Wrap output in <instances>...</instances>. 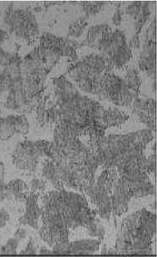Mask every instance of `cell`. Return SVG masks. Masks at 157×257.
<instances>
[{
  "mask_svg": "<svg viewBox=\"0 0 157 257\" xmlns=\"http://www.w3.org/2000/svg\"><path fill=\"white\" fill-rule=\"evenodd\" d=\"M39 236L52 249L53 254H68L71 230L86 229L92 236L102 240L105 230L91 209L84 196L62 189H54L41 198Z\"/></svg>",
  "mask_w": 157,
  "mask_h": 257,
  "instance_id": "cell-1",
  "label": "cell"
},
{
  "mask_svg": "<svg viewBox=\"0 0 157 257\" xmlns=\"http://www.w3.org/2000/svg\"><path fill=\"white\" fill-rule=\"evenodd\" d=\"M55 101L61 114V119L85 128L93 125L103 127L105 108L97 100L83 95L64 76L52 82Z\"/></svg>",
  "mask_w": 157,
  "mask_h": 257,
  "instance_id": "cell-2",
  "label": "cell"
},
{
  "mask_svg": "<svg viewBox=\"0 0 157 257\" xmlns=\"http://www.w3.org/2000/svg\"><path fill=\"white\" fill-rule=\"evenodd\" d=\"M155 233V213L145 208L137 210L122 221L115 251L117 255H150Z\"/></svg>",
  "mask_w": 157,
  "mask_h": 257,
  "instance_id": "cell-3",
  "label": "cell"
},
{
  "mask_svg": "<svg viewBox=\"0 0 157 257\" xmlns=\"http://www.w3.org/2000/svg\"><path fill=\"white\" fill-rule=\"evenodd\" d=\"M153 138L152 131L147 128L126 135L104 136L89 147L95 155L98 167L105 169L113 168L129 150L140 145L147 146Z\"/></svg>",
  "mask_w": 157,
  "mask_h": 257,
  "instance_id": "cell-4",
  "label": "cell"
},
{
  "mask_svg": "<svg viewBox=\"0 0 157 257\" xmlns=\"http://www.w3.org/2000/svg\"><path fill=\"white\" fill-rule=\"evenodd\" d=\"M107 72L104 58L101 54H90L72 65L68 75L77 89L84 92L95 95L98 84Z\"/></svg>",
  "mask_w": 157,
  "mask_h": 257,
  "instance_id": "cell-5",
  "label": "cell"
},
{
  "mask_svg": "<svg viewBox=\"0 0 157 257\" xmlns=\"http://www.w3.org/2000/svg\"><path fill=\"white\" fill-rule=\"evenodd\" d=\"M4 24L10 36L27 45L39 40V25L35 15L29 10L10 9L4 16Z\"/></svg>",
  "mask_w": 157,
  "mask_h": 257,
  "instance_id": "cell-6",
  "label": "cell"
},
{
  "mask_svg": "<svg viewBox=\"0 0 157 257\" xmlns=\"http://www.w3.org/2000/svg\"><path fill=\"white\" fill-rule=\"evenodd\" d=\"M95 95L117 107H131L138 98L139 92L134 91L123 77L106 72L98 84Z\"/></svg>",
  "mask_w": 157,
  "mask_h": 257,
  "instance_id": "cell-7",
  "label": "cell"
},
{
  "mask_svg": "<svg viewBox=\"0 0 157 257\" xmlns=\"http://www.w3.org/2000/svg\"><path fill=\"white\" fill-rule=\"evenodd\" d=\"M99 51L104 58L107 72L123 68L132 57L126 35L120 29L111 30L105 37Z\"/></svg>",
  "mask_w": 157,
  "mask_h": 257,
  "instance_id": "cell-8",
  "label": "cell"
},
{
  "mask_svg": "<svg viewBox=\"0 0 157 257\" xmlns=\"http://www.w3.org/2000/svg\"><path fill=\"white\" fill-rule=\"evenodd\" d=\"M52 142L24 141L19 142L12 155V162L17 169L34 174L43 159L49 157Z\"/></svg>",
  "mask_w": 157,
  "mask_h": 257,
  "instance_id": "cell-9",
  "label": "cell"
},
{
  "mask_svg": "<svg viewBox=\"0 0 157 257\" xmlns=\"http://www.w3.org/2000/svg\"><path fill=\"white\" fill-rule=\"evenodd\" d=\"M117 176L114 168L105 169L98 180L84 191L103 219L109 220L112 215V189Z\"/></svg>",
  "mask_w": 157,
  "mask_h": 257,
  "instance_id": "cell-10",
  "label": "cell"
},
{
  "mask_svg": "<svg viewBox=\"0 0 157 257\" xmlns=\"http://www.w3.org/2000/svg\"><path fill=\"white\" fill-rule=\"evenodd\" d=\"M43 175L55 189L71 188L69 169L63 160L46 158L43 163Z\"/></svg>",
  "mask_w": 157,
  "mask_h": 257,
  "instance_id": "cell-11",
  "label": "cell"
},
{
  "mask_svg": "<svg viewBox=\"0 0 157 257\" xmlns=\"http://www.w3.org/2000/svg\"><path fill=\"white\" fill-rule=\"evenodd\" d=\"M135 198L131 184L123 177L117 174L112 185V214L121 216L126 212L128 205Z\"/></svg>",
  "mask_w": 157,
  "mask_h": 257,
  "instance_id": "cell-12",
  "label": "cell"
},
{
  "mask_svg": "<svg viewBox=\"0 0 157 257\" xmlns=\"http://www.w3.org/2000/svg\"><path fill=\"white\" fill-rule=\"evenodd\" d=\"M29 128V119L25 114H10L0 118V140L8 141L17 134L25 136Z\"/></svg>",
  "mask_w": 157,
  "mask_h": 257,
  "instance_id": "cell-13",
  "label": "cell"
},
{
  "mask_svg": "<svg viewBox=\"0 0 157 257\" xmlns=\"http://www.w3.org/2000/svg\"><path fill=\"white\" fill-rule=\"evenodd\" d=\"M139 121L150 131H156V101L154 99L137 98L131 106Z\"/></svg>",
  "mask_w": 157,
  "mask_h": 257,
  "instance_id": "cell-14",
  "label": "cell"
},
{
  "mask_svg": "<svg viewBox=\"0 0 157 257\" xmlns=\"http://www.w3.org/2000/svg\"><path fill=\"white\" fill-rule=\"evenodd\" d=\"M36 117L42 125H52L59 121L61 114L54 97L47 95L41 98L36 105Z\"/></svg>",
  "mask_w": 157,
  "mask_h": 257,
  "instance_id": "cell-15",
  "label": "cell"
},
{
  "mask_svg": "<svg viewBox=\"0 0 157 257\" xmlns=\"http://www.w3.org/2000/svg\"><path fill=\"white\" fill-rule=\"evenodd\" d=\"M39 45L55 48L62 54V57H69L72 60L76 58V42L69 38L44 33L39 38Z\"/></svg>",
  "mask_w": 157,
  "mask_h": 257,
  "instance_id": "cell-16",
  "label": "cell"
},
{
  "mask_svg": "<svg viewBox=\"0 0 157 257\" xmlns=\"http://www.w3.org/2000/svg\"><path fill=\"white\" fill-rule=\"evenodd\" d=\"M139 70L156 81V42L145 41L138 61Z\"/></svg>",
  "mask_w": 157,
  "mask_h": 257,
  "instance_id": "cell-17",
  "label": "cell"
},
{
  "mask_svg": "<svg viewBox=\"0 0 157 257\" xmlns=\"http://www.w3.org/2000/svg\"><path fill=\"white\" fill-rule=\"evenodd\" d=\"M40 196L33 193H30L28 195L25 200L26 211L19 221L20 225L29 226L36 230L39 228V221L42 217V208L40 205L38 204V199Z\"/></svg>",
  "mask_w": 157,
  "mask_h": 257,
  "instance_id": "cell-18",
  "label": "cell"
},
{
  "mask_svg": "<svg viewBox=\"0 0 157 257\" xmlns=\"http://www.w3.org/2000/svg\"><path fill=\"white\" fill-rule=\"evenodd\" d=\"M5 198L14 202H25L30 193L29 187L21 179H14L5 184Z\"/></svg>",
  "mask_w": 157,
  "mask_h": 257,
  "instance_id": "cell-19",
  "label": "cell"
},
{
  "mask_svg": "<svg viewBox=\"0 0 157 257\" xmlns=\"http://www.w3.org/2000/svg\"><path fill=\"white\" fill-rule=\"evenodd\" d=\"M112 30V28L107 24H98L88 29L84 44L89 48L99 50L101 44L105 37Z\"/></svg>",
  "mask_w": 157,
  "mask_h": 257,
  "instance_id": "cell-20",
  "label": "cell"
},
{
  "mask_svg": "<svg viewBox=\"0 0 157 257\" xmlns=\"http://www.w3.org/2000/svg\"><path fill=\"white\" fill-rule=\"evenodd\" d=\"M101 240L94 239H83L70 242L68 254L91 255L97 252L100 248Z\"/></svg>",
  "mask_w": 157,
  "mask_h": 257,
  "instance_id": "cell-21",
  "label": "cell"
},
{
  "mask_svg": "<svg viewBox=\"0 0 157 257\" xmlns=\"http://www.w3.org/2000/svg\"><path fill=\"white\" fill-rule=\"evenodd\" d=\"M129 119L128 114L119 108L105 109L103 115V124L106 130L111 127L121 126Z\"/></svg>",
  "mask_w": 157,
  "mask_h": 257,
  "instance_id": "cell-22",
  "label": "cell"
},
{
  "mask_svg": "<svg viewBox=\"0 0 157 257\" xmlns=\"http://www.w3.org/2000/svg\"><path fill=\"white\" fill-rule=\"evenodd\" d=\"M151 11L150 9V3L141 2L140 11L134 18L135 20V29H136V34H139L148 19L150 17Z\"/></svg>",
  "mask_w": 157,
  "mask_h": 257,
  "instance_id": "cell-23",
  "label": "cell"
},
{
  "mask_svg": "<svg viewBox=\"0 0 157 257\" xmlns=\"http://www.w3.org/2000/svg\"><path fill=\"white\" fill-rule=\"evenodd\" d=\"M124 79L128 83L129 86L133 89L134 91L140 92V87L141 86V77L137 68L131 66L126 70Z\"/></svg>",
  "mask_w": 157,
  "mask_h": 257,
  "instance_id": "cell-24",
  "label": "cell"
},
{
  "mask_svg": "<svg viewBox=\"0 0 157 257\" xmlns=\"http://www.w3.org/2000/svg\"><path fill=\"white\" fill-rule=\"evenodd\" d=\"M87 26H88V20L86 17L76 19L70 25L67 36L73 38H80L86 30Z\"/></svg>",
  "mask_w": 157,
  "mask_h": 257,
  "instance_id": "cell-25",
  "label": "cell"
},
{
  "mask_svg": "<svg viewBox=\"0 0 157 257\" xmlns=\"http://www.w3.org/2000/svg\"><path fill=\"white\" fill-rule=\"evenodd\" d=\"M105 4L103 2H83L81 7L87 18L93 17L98 15L104 8Z\"/></svg>",
  "mask_w": 157,
  "mask_h": 257,
  "instance_id": "cell-26",
  "label": "cell"
},
{
  "mask_svg": "<svg viewBox=\"0 0 157 257\" xmlns=\"http://www.w3.org/2000/svg\"><path fill=\"white\" fill-rule=\"evenodd\" d=\"M47 186H48V182L46 179H34L29 183V191L30 193L42 195V193L45 192Z\"/></svg>",
  "mask_w": 157,
  "mask_h": 257,
  "instance_id": "cell-27",
  "label": "cell"
},
{
  "mask_svg": "<svg viewBox=\"0 0 157 257\" xmlns=\"http://www.w3.org/2000/svg\"><path fill=\"white\" fill-rule=\"evenodd\" d=\"M19 242H20V240L14 236L10 240H8L6 244L3 246L2 249L0 250V253L3 255H16Z\"/></svg>",
  "mask_w": 157,
  "mask_h": 257,
  "instance_id": "cell-28",
  "label": "cell"
},
{
  "mask_svg": "<svg viewBox=\"0 0 157 257\" xmlns=\"http://www.w3.org/2000/svg\"><path fill=\"white\" fill-rule=\"evenodd\" d=\"M153 153L149 157L146 158V171L156 178V144H154L152 147Z\"/></svg>",
  "mask_w": 157,
  "mask_h": 257,
  "instance_id": "cell-29",
  "label": "cell"
},
{
  "mask_svg": "<svg viewBox=\"0 0 157 257\" xmlns=\"http://www.w3.org/2000/svg\"><path fill=\"white\" fill-rule=\"evenodd\" d=\"M19 58L20 57L16 54L8 53L0 48V66L1 67H7L9 65L12 64L13 62H16Z\"/></svg>",
  "mask_w": 157,
  "mask_h": 257,
  "instance_id": "cell-30",
  "label": "cell"
},
{
  "mask_svg": "<svg viewBox=\"0 0 157 257\" xmlns=\"http://www.w3.org/2000/svg\"><path fill=\"white\" fill-rule=\"evenodd\" d=\"M5 165H4V164L0 161V202H3V201L6 200L5 193Z\"/></svg>",
  "mask_w": 157,
  "mask_h": 257,
  "instance_id": "cell-31",
  "label": "cell"
},
{
  "mask_svg": "<svg viewBox=\"0 0 157 257\" xmlns=\"http://www.w3.org/2000/svg\"><path fill=\"white\" fill-rule=\"evenodd\" d=\"M156 42V18H154V20L151 22L150 26L146 31V40Z\"/></svg>",
  "mask_w": 157,
  "mask_h": 257,
  "instance_id": "cell-32",
  "label": "cell"
},
{
  "mask_svg": "<svg viewBox=\"0 0 157 257\" xmlns=\"http://www.w3.org/2000/svg\"><path fill=\"white\" fill-rule=\"evenodd\" d=\"M140 6H141V2L131 3L130 5H127L126 8V14L131 18L136 17V15L138 14L140 11Z\"/></svg>",
  "mask_w": 157,
  "mask_h": 257,
  "instance_id": "cell-33",
  "label": "cell"
},
{
  "mask_svg": "<svg viewBox=\"0 0 157 257\" xmlns=\"http://www.w3.org/2000/svg\"><path fill=\"white\" fill-rule=\"evenodd\" d=\"M20 254H23V255H36L37 254V248H36L34 240L30 239L26 248L24 250H22Z\"/></svg>",
  "mask_w": 157,
  "mask_h": 257,
  "instance_id": "cell-34",
  "label": "cell"
},
{
  "mask_svg": "<svg viewBox=\"0 0 157 257\" xmlns=\"http://www.w3.org/2000/svg\"><path fill=\"white\" fill-rule=\"evenodd\" d=\"M10 215L9 212L5 209L2 208L0 209V229L4 227V226L7 224L8 221L10 220Z\"/></svg>",
  "mask_w": 157,
  "mask_h": 257,
  "instance_id": "cell-35",
  "label": "cell"
},
{
  "mask_svg": "<svg viewBox=\"0 0 157 257\" xmlns=\"http://www.w3.org/2000/svg\"><path fill=\"white\" fill-rule=\"evenodd\" d=\"M129 48L130 49H139L140 48V38H139L138 34H135L131 40L128 43Z\"/></svg>",
  "mask_w": 157,
  "mask_h": 257,
  "instance_id": "cell-36",
  "label": "cell"
},
{
  "mask_svg": "<svg viewBox=\"0 0 157 257\" xmlns=\"http://www.w3.org/2000/svg\"><path fill=\"white\" fill-rule=\"evenodd\" d=\"M122 17H123V13H122V10H117L113 15L112 17V22L115 26H120L122 24Z\"/></svg>",
  "mask_w": 157,
  "mask_h": 257,
  "instance_id": "cell-37",
  "label": "cell"
},
{
  "mask_svg": "<svg viewBox=\"0 0 157 257\" xmlns=\"http://www.w3.org/2000/svg\"><path fill=\"white\" fill-rule=\"evenodd\" d=\"M15 236L16 238L19 239L20 241H21L22 240H24L27 236L26 229L23 228V227L18 228L17 231H16V232L15 233Z\"/></svg>",
  "mask_w": 157,
  "mask_h": 257,
  "instance_id": "cell-38",
  "label": "cell"
},
{
  "mask_svg": "<svg viewBox=\"0 0 157 257\" xmlns=\"http://www.w3.org/2000/svg\"><path fill=\"white\" fill-rule=\"evenodd\" d=\"M39 254H53L52 250H48L45 246H43L39 250Z\"/></svg>",
  "mask_w": 157,
  "mask_h": 257,
  "instance_id": "cell-39",
  "label": "cell"
},
{
  "mask_svg": "<svg viewBox=\"0 0 157 257\" xmlns=\"http://www.w3.org/2000/svg\"><path fill=\"white\" fill-rule=\"evenodd\" d=\"M6 38H7V33L0 29V45H1V43L5 40Z\"/></svg>",
  "mask_w": 157,
  "mask_h": 257,
  "instance_id": "cell-40",
  "label": "cell"
},
{
  "mask_svg": "<svg viewBox=\"0 0 157 257\" xmlns=\"http://www.w3.org/2000/svg\"><path fill=\"white\" fill-rule=\"evenodd\" d=\"M0 118H1V109H0Z\"/></svg>",
  "mask_w": 157,
  "mask_h": 257,
  "instance_id": "cell-41",
  "label": "cell"
}]
</instances>
